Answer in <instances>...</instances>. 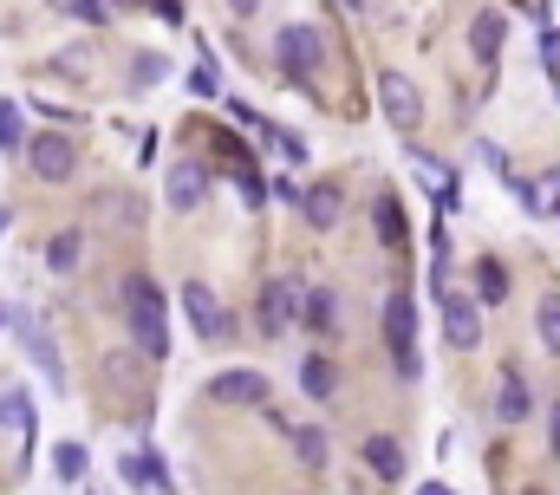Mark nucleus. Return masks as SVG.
Segmentation results:
<instances>
[{
	"mask_svg": "<svg viewBox=\"0 0 560 495\" xmlns=\"http://www.w3.org/2000/svg\"><path fill=\"white\" fill-rule=\"evenodd\" d=\"M300 384H306L313 398H332L339 371H332V359H326V353H306V366H300Z\"/></svg>",
	"mask_w": 560,
	"mask_h": 495,
	"instance_id": "20",
	"label": "nucleus"
},
{
	"mask_svg": "<svg viewBox=\"0 0 560 495\" xmlns=\"http://www.w3.org/2000/svg\"><path fill=\"white\" fill-rule=\"evenodd\" d=\"M313 229H339V216H346V189L339 183H313V189H300V203H293Z\"/></svg>",
	"mask_w": 560,
	"mask_h": 495,
	"instance_id": "10",
	"label": "nucleus"
},
{
	"mask_svg": "<svg viewBox=\"0 0 560 495\" xmlns=\"http://www.w3.org/2000/svg\"><path fill=\"white\" fill-rule=\"evenodd\" d=\"M163 196H170V209H183V216H189V209L209 196V170H202V163H176V170H170V183H163Z\"/></svg>",
	"mask_w": 560,
	"mask_h": 495,
	"instance_id": "12",
	"label": "nucleus"
},
{
	"mask_svg": "<svg viewBox=\"0 0 560 495\" xmlns=\"http://www.w3.org/2000/svg\"><path fill=\"white\" fill-rule=\"evenodd\" d=\"M189 92H202V99H215V66H209V59H202V66L189 72Z\"/></svg>",
	"mask_w": 560,
	"mask_h": 495,
	"instance_id": "26",
	"label": "nucleus"
},
{
	"mask_svg": "<svg viewBox=\"0 0 560 495\" xmlns=\"http://www.w3.org/2000/svg\"><path fill=\"white\" fill-rule=\"evenodd\" d=\"M319 59H326V33H319V26H287V33H280V66H287L293 79L319 72Z\"/></svg>",
	"mask_w": 560,
	"mask_h": 495,
	"instance_id": "6",
	"label": "nucleus"
},
{
	"mask_svg": "<svg viewBox=\"0 0 560 495\" xmlns=\"http://www.w3.org/2000/svg\"><path fill=\"white\" fill-rule=\"evenodd\" d=\"M202 398L209 404H268V378L261 371H215L202 384Z\"/></svg>",
	"mask_w": 560,
	"mask_h": 495,
	"instance_id": "8",
	"label": "nucleus"
},
{
	"mask_svg": "<svg viewBox=\"0 0 560 495\" xmlns=\"http://www.w3.org/2000/svg\"><path fill=\"white\" fill-rule=\"evenodd\" d=\"M125 313H131L138 353H143V359H163V353H170V307H163L156 280H143V274L125 280Z\"/></svg>",
	"mask_w": 560,
	"mask_h": 495,
	"instance_id": "1",
	"label": "nucleus"
},
{
	"mask_svg": "<svg viewBox=\"0 0 560 495\" xmlns=\"http://www.w3.org/2000/svg\"><path fill=\"white\" fill-rule=\"evenodd\" d=\"M372 222H378V242L392 248V254H405V248H411V229H405V209H398V196H378Z\"/></svg>",
	"mask_w": 560,
	"mask_h": 495,
	"instance_id": "15",
	"label": "nucleus"
},
{
	"mask_svg": "<svg viewBox=\"0 0 560 495\" xmlns=\"http://www.w3.org/2000/svg\"><path fill=\"white\" fill-rule=\"evenodd\" d=\"M385 346H392L398 378H418L423 371V359H418V307H411V293H392V300H385Z\"/></svg>",
	"mask_w": 560,
	"mask_h": 495,
	"instance_id": "3",
	"label": "nucleus"
},
{
	"mask_svg": "<svg viewBox=\"0 0 560 495\" xmlns=\"http://www.w3.org/2000/svg\"><path fill=\"white\" fill-rule=\"evenodd\" d=\"M535 333H541V346L560 359V300H541V313H535Z\"/></svg>",
	"mask_w": 560,
	"mask_h": 495,
	"instance_id": "22",
	"label": "nucleus"
},
{
	"mask_svg": "<svg viewBox=\"0 0 560 495\" xmlns=\"http://www.w3.org/2000/svg\"><path fill=\"white\" fill-rule=\"evenodd\" d=\"M66 13H79V20L98 26V20H105V0H66Z\"/></svg>",
	"mask_w": 560,
	"mask_h": 495,
	"instance_id": "28",
	"label": "nucleus"
},
{
	"mask_svg": "<svg viewBox=\"0 0 560 495\" xmlns=\"http://www.w3.org/2000/svg\"><path fill=\"white\" fill-rule=\"evenodd\" d=\"M156 13H163V20H176V13H183V7H176V0H156Z\"/></svg>",
	"mask_w": 560,
	"mask_h": 495,
	"instance_id": "30",
	"label": "nucleus"
},
{
	"mask_svg": "<svg viewBox=\"0 0 560 495\" xmlns=\"http://www.w3.org/2000/svg\"><path fill=\"white\" fill-rule=\"evenodd\" d=\"M300 320H306L313 333H332V326H339V293H326V287L300 293Z\"/></svg>",
	"mask_w": 560,
	"mask_h": 495,
	"instance_id": "17",
	"label": "nucleus"
},
{
	"mask_svg": "<svg viewBox=\"0 0 560 495\" xmlns=\"http://www.w3.org/2000/svg\"><path fill=\"white\" fill-rule=\"evenodd\" d=\"M378 105H385V118L398 124L405 137L418 130V118H423V99H418V85H411L405 72H385V79H378Z\"/></svg>",
	"mask_w": 560,
	"mask_h": 495,
	"instance_id": "7",
	"label": "nucleus"
},
{
	"mask_svg": "<svg viewBox=\"0 0 560 495\" xmlns=\"http://www.w3.org/2000/svg\"><path fill=\"white\" fill-rule=\"evenodd\" d=\"M125 483H138V490H170V476H163L156 450H131V457H125Z\"/></svg>",
	"mask_w": 560,
	"mask_h": 495,
	"instance_id": "19",
	"label": "nucleus"
},
{
	"mask_svg": "<svg viewBox=\"0 0 560 495\" xmlns=\"http://www.w3.org/2000/svg\"><path fill=\"white\" fill-rule=\"evenodd\" d=\"M52 463H59V476H66V483H79V476H85V450H79V444H59V450H52Z\"/></svg>",
	"mask_w": 560,
	"mask_h": 495,
	"instance_id": "24",
	"label": "nucleus"
},
{
	"mask_svg": "<svg viewBox=\"0 0 560 495\" xmlns=\"http://www.w3.org/2000/svg\"><path fill=\"white\" fill-rule=\"evenodd\" d=\"M502 33H509V20H502V13H476V26H469V53H476L482 66H495V53H502Z\"/></svg>",
	"mask_w": 560,
	"mask_h": 495,
	"instance_id": "16",
	"label": "nucleus"
},
{
	"mask_svg": "<svg viewBox=\"0 0 560 495\" xmlns=\"http://www.w3.org/2000/svg\"><path fill=\"white\" fill-rule=\"evenodd\" d=\"M255 320H261V333H287V326L300 320V287H293V280H268Z\"/></svg>",
	"mask_w": 560,
	"mask_h": 495,
	"instance_id": "9",
	"label": "nucleus"
},
{
	"mask_svg": "<svg viewBox=\"0 0 560 495\" xmlns=\"http://www.w3.org/2000/svg\"><path fill=\"white\" fill-rule=\"evenodd\" d=\"M555 457H560V404H555Z\"/></svg>",
	"mask_w": 560,
	"mask_h": 495,
	"instance_id": "32",
	"label": "nucleus"
},
{
	"mask_svg": "<svg viewBox=\"0 0 560 495\" xmlns=\"http://www.w3.org/2000/svg\"><path fill=\"white\" fill-rule=\"evenodd\" d=\"M26 170H33L39 183H66V176L79 170L72 137H52V130H46V137H33V143H26Z\"/></svg>",
	"mask_w": 560,
	"mask_h": 495,
	"instance_id": "5",
	"label": "nucleus"
},
{
	"mask_svg": "<svg viewBox=\"0 0 560 495\" xmlns=\"http://www.w3.org/2000/svg\"><path fill=\"white\" fill-rule=\"evenodd\" d=\"M352 7H365V0H352Z\"/></svg>",
	"mask_w": 560,
	"mask_h": 495,
	"instance_id": "34",
	"label": "nucleus"
},
{
	"mask_svg": "<svg viewBox=\"0 0 560 495\" xmlns=\"http://www.w3.org/2000/svg\"><path fill=\"white\" fill-rule=\"evenodd\" d=\"M359 457H365V470H372L378 483H398V476H405V450H398V437H365Z\"/></svg>",
	"mask_w": 560,
	"mask_h": 495,
	"instance_id": "14",
	"label": "nucleus"
},
{
	"mask_svg": "<svg viewBox=\"0 0 560 495\" xmlns=\"http://www.w3.org/2000/svg\"><path fill=\"white\" fill-rule=\"evenodd\" d=\"M293 450H300V463H306V470H319V463H326V430H300V437H293Z\"/></svg>",
	"mask_w": 560,
	"mask_h": 495,
	"instance_id": "23",
	"label": "nucleus"
},
{
	"mask_svg": "<svg viewBox=\"0 0 560 495\" xmlns=\"http://www.w3.org/2000/svg\"><path fill=\"white\" fill-rule=\"evenodd\" d=\"M183 313H189V326H196L202 339H215V346H222V339H235V320L222 313V300H215V287H202V280H189V287H183Z\"/></svg>",
	"mask_w": 560,
	"mask_h": 495,
	"instance_id": "4",
	"label": "nucleus"
},
{
	"mask_svg": "<svg viewBox=\"0 0 560 495\" xmlns=\"http://www.w3.org/2000/svg\"><path fill=\"white\" fill-rule=\"evenodd\" d=\"M528 411H535V398H528V378H522L515 366H502V384H495V417H502V424H522Z\"/></svg>",
	"mask_w": 560,
	"mask_h": 495,
	"instance_id": "13",
	"label": "nucleus"
},
{
	"mask_svg": "<svg viewBox=\"0 0 560 495\" xmlns=\"http://www.w3.org/2000/svg\"><path fill=\"white\" fill-rule=\"evenodd\" d=\"M0 417H7V424H20V430H26V398H20V391H7V404H0Z\"/></svg>",
	"mask_w": 560,
	"mask_h": 495,
	"instance_id": "27",
	"label": "nucleus"
},
{
	"mask_svg": "<svg viewBox=\"0 0 560 495\" xmlns=\"http://www.w3.org/2000/svg\"><path fill=\"white\" fill-rule=\"evenodd\" d=\"M0 150H26V137H20V112L0 99Z\"/></svg>",
	"mask_w": 560,
	"mask_h": 495,
	"instance_id": "25",
	"label": "nucleus"
},
{
	"mask_svg": "<svg viewBox=\"0 0 560 495\" xmlns=\"http://www.w3.org/2000/svg\"><path fill=\"white\" fill-rule=\"evenodd\" d=\"M0 229H7V209H0Z\"/></svg>",
	"mask_w": 560,
	"mask_h": 495,
	"instance_id": "33",
	"label": "nucleus"
},
{
	"mask_svg": "<svg viewBox=\"0 0 560 495\" xmlns=\"http://www.w3.org/2000/svg\"><path fill=\"white\" fill-rule=\"evenodd\" d=\"M150 366H156V359H143L138 346H118V353L98 359V384L112 391V404L138 411V404H150Z\"/></svg>",
	"mask_w": 560,
	"mask_h": 495,
	"instance_id": "2",
	"label": "nucleus"
},
{
	"mask_svg": "<svg viewBox=\"0 0 560 495\" xmlns=\"http://www.w3.org/2000/svg\"><path fill=\"white\" fill-rule=\"evenodd\" d=\"M476 300H482V307H502V300H509V267L489 261V254L476 261Z\"/></svg>",
	"mask_w": 560,
	"mask_h": 495,
	"instance_id": "18",
	"label": "nucleus"
},
{
	"mask_svg": "<svg viewBox=\"0 0 560 495\" xmlns=\"http://www.w3.org/2000/svg\"><path fill=\"white\" fill-rule=\"evenodd\" d=\"M541 59H548V72L560 79V33H541Z\"/></svg>",
	"mask_w": 560,
	"mask_h": 495,
	"instance_id": "29",
	"label": "nucleus"
},
{
	"mask_svg": "<svg viewBox=\"0 0 560 495\" xmlns=\"http://www.w3.org/2000/svg\"><path fill=\"white\" fill-rule=\"evenodd\" d=\"M443 333H450L456 353H469V346L482 339V320H476V300H469V293H450V300H443Z\"/></svg>",
	"mask_w": 560,
	"mask_h": 495,
	"instance_id": "11",
	"label": "nucleus"
},
{
	"mask_svg": "<svg viewBox=\"0 0 560 495\" xmlns=\"http://www.w3.org/2000/svg\"><path fill=\"white\" fill-rule=\"evenodd\" d=\"M79 254H85L79 235H52V242H46V267H52V274H72V267H79Z\"/></svg>",
	"mask_w": 560,
	"mask_h": 495,
	"instance_id": "21",
	"label": "nucleus"
},
{
	"mask_svg": "<svg viewBox=\"0 0 560 495\" xmlns=\"http://www.w3.org/2000/svg\"><path fill=\"white\" fill-rule=\"evenodd\" d=\"M229 7H235V13H255V0H229Z\"/></svg>",
	"mask_w": 560,
	"mask_h": 495,
	"instance_id": "31",
	"label": "nucleus"
}]
</instances>
